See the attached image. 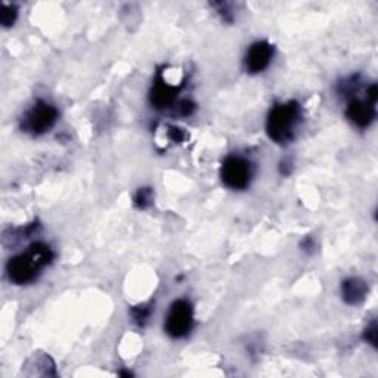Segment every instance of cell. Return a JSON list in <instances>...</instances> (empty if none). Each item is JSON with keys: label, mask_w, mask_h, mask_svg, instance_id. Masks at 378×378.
I'll use <instances>...</instances> for the list:
<instances>
[{"label": "cell", "mask_w": 378, "mask_h": 378, "mask_svg": "<svg viewBox=\"0 0 378 378\" xmlns=\"http://www.w3.org/2000/svg\"><path fill=\"white\" fill-rule=\"evenodd\" d=\"M53 261V252L50 247L43 243L31 244L27 252L9 258L6 272L10 283L15 285H26L33 283L40 271Z\"/></svg>", "instance_id": "cell-1"}, {"label": "cell", "mask_w": 378, "mask_h": 378, "mask_svg": "<svg viewBox=\"0 0 378 378\" xmlns=\"http://www.w3.org/2000/svg\"><path fill=\"white\" fill-rule=\"evenodd\" d=\"M300 120V105L296 101L275 105L267 115L266 132L274 142L284 145L293 140L294 129Z\"/></svg>", "instance_id": "cell-2"}, {"label": "cell", "mask_w": 378, "mask_h": 378, "mask_svg": "<svg viewBox=\"0 0 378 378\" xmlns=\"http://www.w3.org/2000/svg\"><path fill=\"white\" fill-rule=\"evenodd\" d=\"M58 110L53 105L39 101L23 118V131L35 136L45 135L55 126Z\"/></svg>", "instance_id": "cell-3"}, {"label": "cell", "mask_w": 378, "mask_h": 378, "mask_svg": "<svg viewBox=\"0 0 378 378\" xmlns=\"http://www.w3.org/2000/svg\"><path fill=\"white\" fill-rule=\"evenodd\" d=\"M193 315L192 306L187 300H176L175 303L170 306L167 313L164 328L166 332L173 339L187 337L192 330Z\"/></svg>", "instance_id": "cell-4"}, {"label": "cell", "mask_w": 378, "mask_h": 378, "mask_svg": "<svg viewBox=\"0 0 378 378\" xmlns=\"http://www.w3.org/2000/svg\"><path fill=\"white\" fill-rule=\"evenodd\" d=\"M220 176L228 188L235 191L245 189L252 179L250 163L241 157H228L222 164Z\"/></svg>", "instance_id": "cell-5"}, {"label": "cell", "mask_w": 378, "mask_h": 378, "mask_svg": "<svg viewBox=\"0 0 378 378\" xmlns=\"http://www.w3.org/2000/svg\"><path fill=\"white\" fill-rule=\"evenodd\" d=\"M274 57V46L267 41H256L247 50L245 70L250 74H258L267 68Z\"/></svg>", "instance_id": "cell-6"}, {"label": "cell", "mask_w": 378, "mask_h": 378, "mask_svg": "<svg viewBox=\"0 0 378 378\" xmlns=\"http://www.w3.org/2000/svg\"><path fill=\"white\" fill-rule=\"evenodd\" d=\"M178 92H179L178 86L167 84L164 79L161 77V74L158 73L153 89H151V93H149V101L157 108V110H164V108H169L173 102H175Z\"/></svg>", "instance_id": "cell-7"}, {"label": "cell", "mask_w": 378, "mask_h": 378, "mask_svg": "<svg viewBox=\"0 0 378 378\" xmlns=\"http://www.w3.org/2000/svg\"><path fill=\"white\" fill-rule=\"evenodd\" d=\"M346 115L358 127H368L375 118V108L371 102L352 100L346 108Z\"/></svg>", "instance_id": "cell-8"}, {"label": "cell", "mask_w": 378, "mask_h": 378, "mask_svg": "<svg viewBox=\"0 0 378 378\" xmlns=\"http://www.w3.org/2000/svg\"><path fill=\"white\" fill-rule=\"evenodd\" d=\"M368 294V285L361 278H348L341 283V297L348 305H359Z\"/></svg>", "instance_id": "cell-9"}, {"label": "cell", "mask_w": 378, "mask_h": 378, "mask_svg": "<svg viewBox=\"0 0 378 378\" xmlns=\"http://www.w3.org/2000/svg\"><path fill=\"white\" fill-rule=\"evenodd\" d=\"M18 17V10L14 5H0V23L3 27H12Z\"/></svg>", "instance_id": "cell-10"}, {"label": "cell", "mask_w": 378, "mask_h": 378, "mask_svg": "<svg viewBox=\"0 0 378 378\" xmlns=\"http://www.w3.org/2000/svg\"><path fill=\"white\" fill-rule=\"evenodd\" d=\"M154 201V196H153V189L151 188H140L136 196H135V206L140 210L148 209L151 204Z\"/></svg>", "instance_id": "cell-11"}, {"label": "cell", "mask_w": 378, "mask_h": 378, "mask_svg": "<svg viewBox=\"0 0 378 378\" xmlns=\"http://www.w3.org/2000/svg\"><path fill=\"white\" fill-rule=\"evenodd\" d=\"M151 313H153V309H151V306L148 305H140V306H135L132 309V316H133V321L138 323L139 327H144L147 321L149 319Z\"/></svg>", "instance_id": "cell-12"}, {"label": "cell", "mask_w": 378, "mask_h": 378, "mask_svg": "<svg viewBox=\"0 0 378 378\" xmlns=\"http://www.w3.org/2000/svg\"><path fill=\"white\" fill-rule=\"evenodd\" d=\"M363 340L366 343H370L371 346H374V348H377V322H371L370 327L365 328V332H363Z\"/></svg>", "instance_id": "cell-13"}, {"label": "cell", "mask_w": 378, "mask_h": 378, "mask_svg": "<svg viewBox=\"0 0 378 378\" xmlns=\"http://www.w3.org/2000/svg\"><path fill=\"white\" fill-rule=\"evenodd\" d=\"M169 138H170V140H173V142L180 144V142H183V139L187 138V135L179 127H170L169 129Z\"/></svg>", "instance_id": "cell-14"}, {"label": "cell", "mask_w": 378, "mask_h": 378, "mask_svg": "<svg viewBox=\"0 0 378 378\" xmlns=\"http://www.w3.org/2000/svg\"><path fill=\"white\" fill-rule=\"evenodd\" d=\"M178 110H179V114H182V115H191L193 113V110H196V104L189 100H183V101H180Z\"/></svg>", "instance_id": "cell-15"}, {"label": "cell", "mask_w": 378, "mask_h": 378, "mask_svg": "<svg viewBox=\"0 0 378 378\" xmlns=\"http://www.w3.org/2000/svg\"><path fill=\"white\" fill-rule=\"evenodd\" d=\"M293 163H291L290 160H285L283 161V163H281V167H279V171H281V175H284V176H290L291 175V171H293Z\"/></svg>", "instance_id": "cell-16"}, {"label": "cell", "mask_w": 378, "mask_h": 378, "mask_svg": "<svg viewBox=\"0 0 378 378\" xmlns=\"http://www.w3.org/2000/svg\"><path fill=\"white\" fill-rule=\"evenodd\" d=\"M120 375H124V377H132L133 374H132V372H127V371H122V372H120Z\"/></svg>", "instance_id": "cell-17"}]
</instances>
